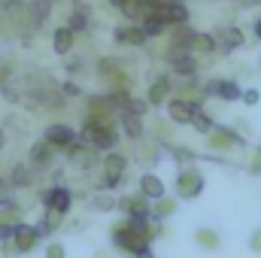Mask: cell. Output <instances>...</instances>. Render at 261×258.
I'll list each match as a JSON object with an SVG mask.
<instances>
[{"mask_svg":"<svg viewBox=\"0 0 261 258\" xmlns=\"http://www.w3.org/2000/svg\"><path fill=\"white\" fill-rule=\"evenodd\" d=\"M113 243H116V249H119V252H125V255H130V258L143 255V252L149 249V237L137 234L128 222H122V225H116V228H113Z\"/></svg>","mask_w":261,"mask_h":258,"instance_id":"1","label":"cell"},{"mask_svg":"<svg viewBox=\"0 0 261 258\" xmlns=\"http://www.w3.org/2000/svg\"><path fill=\"white\" fill-rule=\"evenodd\" d=\"M125 167H128V158L119 155V152H107V161H103V179L100 186L103 189H116L125 176Z\"/></svg>","mask_w":261,"mask_h":258,"instance_id":"2","label":"cell"},{"mask_svg":"<svg viewBox=\"0 0 261 258\" xmlns=\"http://www.w3.org/2000/svg\"><path fill=\"white\" fill-rule=\"evenodd\" d=\"M200 192H203V176H200L197 170H192V167H186V170L176 176V194L186 197V200H195Z\"/></svg>","mask_w":261,"mask_h":258,"instance_id":"3","label":"cell"},{"mask_svg":"<svg viewBox=\"0 0 261 258\" xmlns=\"http://www.w3.org/2000/svg\"><path fill=\"white\" fill-rule=\"evenodd\" d=\"M203 94H213V97H222V100H237V97H243L240 85L231 82V79H210V82L203 85Z\"/></svg>","mask_w":261,"mask_h":258,"instance_id":"4","label":"cell"},{"mask_svg":"<svg viewBox=\"0 0 261 258\" xmlns=\"http://www.w3.org/2000/svg\"><path fill=\"white\" fill-rule=\"evenodd\" d=\"M167 113H170V119H173V122H179V125H192V122H195V116L200 113V104H192V100L176 97V100H170Z\"/></svg>","mask_w":261,"mask_h":258,"instance_id":"5","label":"cell"},{"mask_svg":"<svg viewBox=\"0 0 261 258\" xmlns=\"http://www.w3.org/2000/svg\"><path fill=\"white\" fill-rule=\"evenodd\" d=\"M37 240H40V228H31V225H18L15 228V237H12V246L18 249V255H28V252H34V246H37Z\"/></svg>","mask_w":261,"mask_h":258,"instance_id":"6","label":"cell"},{"mask_svg":"<svg viewBox=\"0 0 261 258\" xmlns=\"http://www.w3.org/2000/svg\"><path fill=\"white\" fill-rule=\"evenodd\" d=\"M43 140H46L49 146H55V149H70L79 137L73 134V128H67V125H49L46 134H43Z\"/></svg>","mask_w":261,"mask_h":258,"instance_id":"7","label":"cell"},{"mask_svg":"<svg viewBox=\"0 0 261 258\" xmlns=\"http://www.w3.org/2000/svg\"><path fill=\"white\" fill-rule=\"evenodd\" d=\"M43 203H46V210H55V213L64 216L67 210H70V203H73V194L67 192L64 186H55V189L43 192Z\"/></svg>","mask_w":261,"mask_h":258,"instance_id":"8","label":"cell"},{"mask_svg":"<svg viewBox=\"0 0 261 258\" xmlns=\"http://www.w3.org/2000/svg\"><path fill=\"white\" fill-rule=\"evenodd\" d=\"M119 210L128 216V219H152V210H149V200L140 194V197H125L119 200Z\"/></svg>","mask_w":261,"mask_h":258,"instance_id":"9","label":"cell"},{"mask_svg":"<svg viewBox=\"0 0 261 258\" xmlns=\"http://www.w3.org/2000/svg\"><path fill=\"white\" fill-rule=\"evenodd\" d=\"M155 12H158V15H161V18H164L167 24H176V28H179V24H189V9H186V6H182L179 0H173V3H164V6H158Z\"/></svg>","mask_w":261,"mask_h":258,"instance_id":"10","label":"cell"},{"mask_svg":"<svg viewBox=\"0 0 261 258\" xmlns=\"http://www.w3.org/2000/svg\"><path fill=\"white\" fill-rule=\"evenodd\" d=\"M52 152H55V146H49L46 140L34 143L31 146V167L34 170H49L52 167Z\"/></svg>","mask_w":261,"mask_h":258,"instance_id":"11","label":"cell"},{"mask_svg":"<svg viewBox=\"0 0 261 258\" xmlns=\"http://www.w3.org/2000/svg\"><path fill=\"white\" fill-rule=\"evenodd\" d=\"M216 40H219V49H222V52H234V49L243 46V31L234 28V24H228V28H219Z\"/></svg>","mask_w":261,"mask_h":258,"instance_id":"12","label":"cell"},{"mask_svg":"<svg viewBox=\"0 0 261 258\" xmlns=\"http://www.w3.org/2000/svg\"><path fill=\"white\" fill-rule=\"evenodd\" d=\"M210 146H213V149H237V146H243V140H240L231 128H216L213 137H210Z\"/></svg>","mask_w":261,"mask_h":258,"instance_id":"13","label":"cell"},{"mask_svg":"<svg viewBox=\"0 0 261 258\" xmlns=\"http://www.w3.org/2000/svg\"><path fill=\"white\" fill-rule=\"evenodd\" d=\"M140 194H143L146 200H161V197H164V183H161L155 173H146V176L140 179Z\"/></svg>","mask_w":261,"mask_h":258,"instance_id":"14","label":"cell"},{"mask_svg":"<svg viewBox=\"0 0 261 258\" xmlns=\"http://www.w3.org/2000/svg\"><path fill=\"white\" fill-rule=\"evenodd\" d=\"M170 94V79L167 76H158L152 85H149V94H146V100L152 104V107H158V104H164V97Z\"/></svg>","mask_w":261,"mask_h":258,"instance_id":"15","label":"cell"},{"mask_svg":"<svg viewBox=\"0 0 261 258\" xmlns=\"http://www.w3.org/2000/svg\"><path fill=\"white\" fill-rule=\"evenodd\" d=\"M116 40H119V43H130V46H143L149 37H146V31H143L140 24H130V28H119V31H116Z\"/></svg>","mask_w":261,"mask_h":258,"instance_id":"16","label":"cell"},{"mask_svg":"<svg viewBox=\"0 0 261 258\" xmlns=\"http://www.w3.org/2000/svg\"><path fill=\"white\" fill-rule=\"evenodd\" d=\"M49 12H52V0H31V9H28V15H31V24H34V28L46 24Z\"/></svg>","mask_w":261,"mask_h":258,"instance_id":"17","label":"cell"},{"mask_svg":"<svg viewBox=\"0 0 261 258\" xmlns=\"http://www.w3.org/2000/svg\"><path fill=\"white\" fill-rule=\"evenodd\" d=\"M195 240H197V246H203L206 252H216V249L222 246V237H219V231H213V228H197Z\"/></svg>","mask_w":261,"mask_h":258,"instance_id":"18","label":"cell"},{"mask_svg":"<svg viewBox=\"0 0 261 258\" xmlns=\"http://www.w3.org/2000/svg\"><path fill=\"white\" fill-rule=\"evenodd\" d=\"M140 28L146 31V37H161V34L167 31V21H164V18H161V15L152 9V12H149L143 21H140Z\"/></svg>","mask_w":261,"mask_h":258,"instance_id":"19","label":"cell"},{"mask_svg":"<svg viewBox=\"0 0 261 258\" xmlns=\"http://www.w3.org/2000/svg\"><path fill=\"white\" fill-rule=\"evenodd\" d=\"M31 183H34V167L15 164V167L9 170V186H15V189H28Z\"/></svg>","mask_w":261,"mask_h":258,"instance_id":"20","label":"cell"},{"mask_svg":"<svg viewBox=\"0 0 261 258\" xmlns=\"http://www.w3.org/2000/svg\"><path fill=\"white\" fill-rule=\"evenodd\" d=\"M52 46H55L58 55H67V52L73 49V31H70V28H58L55 37H52Z\"/></svg>","mask_w":261,"mask_h":258,"instance_id":"21","label":"cell"},{"mask_svg":"<svg viewBox=\"0 0 261 258\" xmlns=\"http://www.w3.org/2000/svg\"><path fill=\"white\" fill-rule=\"evenodd\" d=\"M97 73H100L103 79H113V82H125V79H122V64H119V61H113V58H110V61L103 58V61L97 64Z\"/></svg>","mask_w":261,"mask_h":258,"instance_id":"22","label":"cell"},{"mask_svg":"<svg viewBox=\"0 0 261 258\" xmlns=\"http://www.w3.org/2000/svg\"><path fill=\"white\" fill-rule=\"evenodd\" d=\"M173 73H176V76H182V79H195L197 61L192 58V55H186V58H179V61L173 64Z\"/></svg>","mask_w":261,"mask_h":258,"instance_id":"23","label":"cell"},{"mask_svg":"<svg viewBox=\"0 0 261 258\" xmlns=\"http://www.w3.org/2000/svg\"><path fill=\"white\" fill-rule=\"evenodd\" d=\"M73 34H79V31H85L88 28V9L85 6H76L73 9V15H70V24H67Z\"/></svg>","mask_w":261,"mask_h":258,"instance_id":"24","label":"cell"},{"mask_svg":"<svg viewBox=\"0 0 261 258\" xmlns=\"http://www.w3.org/2000/svg\"><path fill=\"white\" fill-rule=\"evenodd\" d=\"M192 49L203 52V55H210V52H216V49H219V40H216L213 34H197V37H195V46H192Z\"/></svg>","mask_w":261,"mask_h":258,"instance_id":"25","label":"cell"},{"mask_svg":"<svg viewBox=\"0 0 261 258\" xmlns=\"http://www.w3.org/2000/svg\"><path fill=\"white\" fill-rule=\"evenodd\" d=\"M173 210H176V200H170V197H161V200H155L152 219H167V216H173Z\"/></svg>","mask_w":261,"mask_h":258,"instance_id":"26","label":"cell"},{"mask_svg":"<svg viewBox=\"0 0 261 258\" xmlns=\"http://www.w3.org/2000/svg\"><path fill=\"white\" fill-rule=\"evenodd\" d=\"M122 122H125V134H128L130 140H140V137H143V122H140V116H128V113H125Z\"/></svg>","mask_w":261,"mask_h":258,"instance_id":"27","label":"cell"},{"mask_svg":"<svg viewBox=\"0 0 261 258\" xmlns=\"http://www.w3.org/2000/svg\"><path fill=\"white\" fill-rule=\"evenodd\" d=\"M192 125H195V131H200V134H213V131L219 128V125H213V119H210L206 113H197Z\"/></svg>","mask_w":261,"mask_h":258,"instance_id":"28","label":"cell"},{"mask_svg":"<svg viewBox=\"0 0 261 258\" xmlns=\"http://www.w3.org/2000/svg\"><path fill=\"white\" fill-rule=\"evenodd\" d=\"M61 225V213H55V210H49L46 213V222L40 225V234H49V231H55Z\"/></svg>","mask_w":261,"mask_h":258,"instance_id":"29","label":"cell"},{"mask_svg":"<svg viewBox=\"0 0 261 258\" xmlns=\"http://www.w3.org/2000/svg\"><path fill=\"white\" fill-rule=\"evenodd\" d=\"M125 113H128V116H143V113H146V104H143V100H134V97H130L128 107H125Z\"/></svg>","mask_w":261,"mask_h":258,"instance_id":"30","label":"cell"},{"mask_svg":"<svg viewBox=\"0 0 261 258\" xmlns=\"http://www.w3.org/2000/svg\"><path fill=\"white\" fill-rule=\"evenodd\" d=\"M113 207H116V200H113V197H103V194H100V197H94V210H107V213H110Z\"/></svg>","mask_w":261,"mask_h":258,"instance_id":"31","label":"cell"},{"mask_svg":"<svg viewBox=\"0 0 261 258\" xmlns=\"http://www.w3.org/2000/svg\"><path fill=\"white\" fill-rule=\"evenodd\" d=\"M46 258H67L64 246H61V243H49V249H46Z\"/></svg>","mask_w":261,"mask_h":258,"instance_id":"32","label":"cell"},{"mask_svg":"<svg viewBox=\"0 0 261 258\" xmlns=\"http://www.w3.org/2000/svg\"><path fill=\"white\" fill-rule=\"evenodd\" d=\"M15 228H18V225H6V222H0V240H12V237H15Z\"/></svg>","mask_w":261,"mask_h":258,"instance_id":"33","label":"cell"},{"mask_svg":"<svg viewBox=\"0 0 261 258\" xmlns=\"http://www.w3.org/2000/svg\"><path fill=\"white\" fill-rule=\"evenodd\" d=\"M249 246H252L255 252H261V228H255V231H252V237H249Z\"/></svg>","mask_w":261,"mask_h":258,"instance_id":"34","label":"cell"},{"mask_svg":"<svg viewBox=\"0 0 261 258\" xmlns=\"http://www.w3.org/2000/svg\"><path fill=\"white\" fill-rule=\"evenodd\" d=\"M243 100H246L249 107H255V104H258V91H255V88H249V91H243Z\"/></svg>","mask_w":261,"mask_h":258,"instance_id":"35","label":"cell"},{"mask_svg":"<svg viewBox=\"0 0 261 258\" xmlns=\"http://www.w3.org/2000/svg\"><path fill=\"white\" fill-rule=\"evenodd\" d=\"M252 173H261V146L255 149V158H252Z\"/></svg>","mask_w":261,"mask_h":258,"instance_id":"36","label":"cell"},{"mask_svg":"<svg viewBox=\"0 0 261 258\" xmlns=\"http://www.w3.org/2000/svg\"><path fill=\"white\" fill-rule=\"evenodd\" d=\"M3 97H6V100H18V91L9 88V85H3Z\"/></svg>","mask_w":261,"mask_h":258,"instance_id":"37","label":"cell"},{"mask_svg":"<svg viewBox=\"0 0 261 258\" xmlns=\"http://www.w3.org/2000/svg\"><path fill=\"white\" fill-rule=\"evenodd\" d=\"M0 6H3V9H12V12H15V6H18V0H0Z\"/></svg>","mask_w":261,"mask_h":258,"instance_id":"38","label":"cell"},{"mask_svg":"<svg viewBox=\"0 0 261 258\" xmlns=\"http://www.w3.org/2000/svg\"><path fill=\"white\" fill-rule=\"evenodd\" d=\"M6 79H9V70H6V67H0V88H3V82H6Z\"/></svg>","mask_w":261,"mask_h":258,"instance_id":"39","label":"cell"},{"mask_svg":"<svg viewBox=\"0 0 261 258\" xmlns=\"http://www.w3.org/2000/svg\"><path fill=\"white\" fill-rule=\"evenodd\" d=\"M255 37H258V40H261V18H258V21H255Z\"/></svg>","mask_w":261,"mask_h":258,"instance_id":"40","label":"cell"},{"mask_svg":"<svg viewBox=\"0 0 261 258\" xmlns=\"http://www.w3.org/2000/svg\"><path fill=\"white\" fill-rule=\"evenodd\" d=\"M94 258H107V252H94Z\"/></svg>","mask_w":261,"mask_h":258,"instance_id":"41","label":"cell"},{"mask_svg":"<svg viewBox=\"0 0 261 258\" xmlns=\"http://www.w3.org/2000/svg\"><path fill=\"white\" fill-rule=\"evenodd\" d=\"M0 149H3V131H0Z\"/></svg>","mask_w":261,"mask_h":258,"instance_id":"42","label":"cell"},{"mask_svg":"<svg viewBox=\"0 0 261 258\" xmlns=\"http://www.w3.org/2000/svg\"><path fill=\"white\" fill-rule=\"evenodd\" d=\"M249 3H261V0H249Z\"/></svg>","mask_w":261,"mask_h":258,"instance_id":"43","label":"cell"},{"mask_svg":"<svg viewBox=\"0 0 261 258\" xmlns=\"http://www.w3.org/2000/svg\"><path fill=\"white\" fill-rule=\"evenodd\" d=\"M258 67H261V61H258Z\"/></svg>","mask_w":261,"mask_h":258,"instance_id":"44","label":"cell"}]
</instances>
